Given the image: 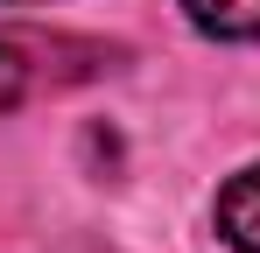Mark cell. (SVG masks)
<instances>
[{"mask_svg":"<svg viewBox=\"0 0 260 253\" xmlns=\"http://www.w3.org/2000/svg\"><path fill=\"white\" fill-rule=\"evenodd\" d=\"M218 239L232 253H260V162L253 169H239L225 190H218Z\"/></svg>","mask_w":260,"mask_h":253,"instance_id":"7a4b0ae2","label":"cell"},{"mask_svg":"<svg viewBox=\"0 0 260 253\" xmlns=\"http://www.w3.org/2000/svg\"><path fill=\"white\" fill-rule=\"evenodd\" d=\"M14 7H28V0H14Z\"/></svg>","mask_w":260,"mask_h":253,"instance_id":"277c9868","label":"cell"},{"mask_svg":"<svg viewBox=\"0 0 260 253\" xmlns=\"http://www.w3.org/2000/svg\"><path fill=\"white\" fill-rule=\"evenodd\" d=\"M190 14V28L218 42H260V0H176Z\"/></svg>","mask_w":260,"mask_h":253,"instance_id":"3957f363","label":"cell"},{"mask_svg":"<svg viewBox=\"0 0 260 253\" xmlns=\"http://www.w3.org/2000/svg\"><path fill=\"white\" fill-rule=\"evenodd\" d=\"M113 71V49L71 28H0V113L43 99V91H71Z\"/></svg>","mask_w":260,"mask_h":253,"instance_id":"6da1fadb","label":"cell"}]
</instances>
